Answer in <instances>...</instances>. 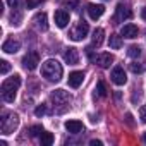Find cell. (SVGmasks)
Listing matches in <instances>:
<instances>
[{"label": "cell", "mask_w": 146, "mask_h": 146, "mask_svg": "<svg viewBox=\"0 0 146 146\" xmlns=\"http://www.w3.org/2000/svg\"><path fill=\"white\" fill-rule=\"evenodd\" d=\"M62 74H64V69L62 65L58 64V60L55 58H48L41 64V76L52 83H58L62 79Z\"/></svg>", "instance_id": "cell-1"}, {"label": "cell", "mask_w": 146, "mask_h": 146, "mask_svg": "<svg viewBox=\"0 0 146 146\" xmlns=\"http://www.w3.org/2000/svg\"><path fill=\"white\" fill-rule=\"evenodd\" d=\"M19 86H21V76L14 74L12 78L5 79V81L2 83V86H0V93H2V98H4V102H7V103H12V102L16 100V95H17V90H19Z\"/></svg>", "instance_id": "cell-2"}, {"label": "cell", "mask_w": 146, "mask_h": 146, "mask_svg": "<svg viewBox=\"0 0 146 146\" xmlns=\"http://www.w3.org/2000/svg\"><path fill=\"white\" fill-rule=\"evenodd\" d=\"M19 125V115L14 112H5L2 115V120H0V129H2L4 134H12Z\"/></svg>", "instance_id": "cell-3"}, {"label": "cell", "mask_w": 146, "mask_h": 146, "mask_svg": "<svg viewBox=\"0 0 146 146\" xmlns=\"http://www.w3.org/2000/svg\"><path fill=\"white\" fill-rule=\"evenodd\" d=\"M50 100H52L53 105L57 107V112L62 113V112L69 107V103H70V95H69L67 91H64V90H55V91L50 95Z\"/></svg>", "instance_id": "cell-4"}, {"label": "cell", "mask_w": 146, "mask_h": 146, "mask_svg": "<svg viewBox=\"0 0 146 146\" xmlns=\"http://www.w3.org/2000/svg\"><path fill=\"white\" fill-rule=\"evenodd\" d=\"M88 33H90V26H88V23L81 21L74 29L70 31V38L74 40V41H83V40L88 36Z\"/></svg>", "instance_id": "cell-5"}, {"label": "cell", "mask_w": 146, "mask_h": 146, "mask_svg": "<svg viewBox=\"0 0 146 146\" xmlns=\"http://www.w3.org/2000/svg\"><path fill=\"white\" fill-rule=\"evenodd\" d=\"M40 64V55L38 52H28L24 57H23V67L26 70H35Z\"/></svg>", "instance_id": "cell-6"}, {"label": "cell", "mask_w": 146, "mask_h": 146, "mask_svg": "<svg viewBox=\"0 0 146 146\" xmlns=\"http://www.w3.org/2000/svg\"><path fill=\"white\" fill-rule=\"evenodd\" d=\"M131 17H132V12H131L129 7H125V5H122V4H119V5L115 7V17H113L115 23H122L124 19H131Z\"/></svg>", "instance_id": "cell-7"}, {"label": "cell", "mask_w": 146, "mask_h": 146, "mask_svg": "<svg viewBox=\"0 0 146 146\" xmlns=\"http://www.w3.org/2000/svg\"><path fill=\"white\" fill-rule=\"evenodd\" d=\"M110 78H112V81H113L117 86H122V84L127 83V74H125V70H124L122 67H115V69L112 70Z\"/></svg>", "instance_id": "cell-8"}, {"label": "cell", "mask_w": 146, "mask_h": 146, "mask_svg": "<svg viewBox=\"0 0 146 146\" xmlns=\"http://www.w3.org/2000/svg\"><path fill=\"white\" fill-rule=\"evenodd\" d=\"M137 35H139V29L136 24H124L120 29V36H124L127 40H134V38H137Z\"/></svg>", "instance_id": "cell-9"}, {"label": "cell", "mask_w": 146, "mask_h": 146, "mask_svg": "<svg viewBox=\"0 0 146 146\" xmlns=\"http://www.w3.org/2000/svg\"><path fill=\"white\" fill-rule=\"evenodd\" d=\"M84 81V72L83 70H74L69 74V86L70 88H79Z\"/></svg>", "instance_id": "cell-10"}, {"label": "cell", "mask_w": 146, "mask_h": 146, "mask_svg": "<svg viewBox=\"0 0 146 146\" xmlns=\"http://www.w3.org/2000/svg\"><path fill=\"white\" fill-rule=\"evenodd\" d=\"M69 21H70V16H69L67 11H64V9L55 11V24H57L58 28H65V26L69 24Z\"/></svg>", "instance_id": "cell-11"}, {"label": "cell", "mask_w": 146, "mask_h": 146, "mask_svg": "<svg viewBox=\"0 0 146 146\" xmlns=\"http://www.w3.org/2000/svg\"><path fill=\"white\" fill-rule=\"evenodd\" d=\"M103 12H105V7L100 5V4H90V5H88V16H90V19H93V21L100 19V17L103 16Z\"/></svg>", "instance_id": "cell-12"}, {"label": "cell", "mask_w": 146, "mask_h": 146, "mask_svg": "<svg viewBox=\"0 0 146 146\" xmlns=\"http://www.w3.org/2000/svg\"><path fill=\"white\" fill-rule=\"evenodd\" d=\"M19 48H21V43H19L17 40H14V38L5 40L4 45H2V50H4L5 53H16V52H19Z\"/></svg>", "instance_id": "cell-13"}, {"label": "cell", "mask_w": 146, "mask_h": 146, "mask_svg": "<svg viewBox=\"0 0 146 146\" xmlns=\"http://www.w3.org/2000/svg\"><path fill=\"white\" fill-rule=\"evenodd\" d=\"M64 60H65L69 65H76V64L79 62V53H78V50H76V48H67V50L64 52Z\"/></svg>", "instance_id": "cell-14"}, {"label": "cell", "mask_w": 146, "mask_h": 146, "mask_svg": "<svg viewBox=\"0 0 146 146\" xmlns=\"http://www.w3.org/2000/svg\"><path fill=\"white\" fill-rule=\"evenodd\" d=\"M65 129L70 132V134H79L84 131V125L81 120H67L65 122Z\"/></svg>", "instance_id": "cell-15"}, {"label": "cell", "mask_w": 146, "mask_h": 146, "mask_svg": "<svg viewBox=\"0 0 146 146\" xmlns=\"http://www.w3.org/2000/svg\"><path fill=\"white\" fill-rule=\"evenodd\" d=\"M112 62H113V55L112 53H100L98 55V65L100 67H103V69H107V67H110L112 65Z\"/></svg>", "instance_id": "cell-16"}, {"label": "cell", "mask_w": 146, "mask_h": 146, "mask_svg": "<svg viewBox=\"0 0 146 146\" xmlns=\"http://www.w3.org/2000/svg\"><path fill=\"white\" fill-rule=\"evenodd\" d=\"M35 23H36V26H38L40 29H43V31L48 29V19H46V14H45V12H38V14L35 16Z\"/></svg>", "instance_id": "cell-17"}, {"label": "cell", "mask_w": 146, "mask_h": 146, "mask_svg": "<svg viewBox=\"0 0 146 146\" xmlns=\"http://www.w3.org/2000/svg\"><path fill=\"white\" fill-rule=\"evenodd\" d=\"M103 36H105V31L102 29V28H96L95 31H93V36H91V41H93V46H102V43H103Z\"/></svg>", "instance_id": "cell-18"}, {"label": "cell", "mask_w": 146, "mask_h": 146, "mask_svg": "<svg viewBox=\"0 0 146 146\" xmlns=\"http://www.w3.org/2000/svg\"><path fill=\"white\" fill-rule=\"evenodd\" d=\"M108 45H110L113 50L122 48V36H119V35H112L110 40H108Z\"/></svg>", "instance_id": "cell-19"}, {"label": "cell", "mask_w": 146, "mask_h": 146, "mask_svg": "<svg viewBox=\"0 0 146 146\" xmlns=\"http://www.w3.org/2000/svg\"><path fill=\"white\" fill-rule=\"evenodd\" d=\"M95 96H100V98L107 96V86H105V83H103V81H98L96 90H95Z\"/></svg>", "instance_id": "cell-20"}, {"label": "cell", "mask_w": 146, "mask_h": 146, "mask_svg": "<svg viewBox=\"0 0 146 146\" xmlns=\"http://www.w3.org/2000/svg\"><path fill=\"white\" fill-rule=\"evenodd\" d=\"M53 143V134L52 132H43L41 134V146H50Z\"/></svg>", "instance_id": "cell-21"}, {"label": "cell", "mask_w": 146, "mask_h": 146, "mask_svg": "<svg viewBox=\"0 0 146 146\" xmlns=\"http://www.w3.org/2000/svg\"><path fill=\"white\" fill-rule=\"evenodd\" d=\"M28 132H29V136L36 137V136H41V134H43L45 131H43V127H41V125H31Z\"/></svg>", "instance_id": "cell-22"}, {"label": "cell", "mask_w": 146, "mask_h": 146, "mask_svg": "<svg viewBox=\"0 0 146 146\" xmlns=\"http://www.w3.org/2000/svg\"><path fill=\"white\" fill-rule=\"evenodd\" d=\"M127 55H129V57H132V58H136V57H139V55H141V48H139V46H136V45H132V46H129Z\"/></svg>", "instance_id": "cell-23"}, {"label": "cell", "mask_w": 146, "mask_h": 146, "mask_svg": "<svg viewBox=\"0 0 146 146\" xmlns=\"http://www.w3.org/2000/svg\"><path fill=\"white\" fill-rule=\"evenodd\" d=\"M131 70L134 72V74H141V72L144 70V65H141V64H137V62H132V64H131Z\"/></svg>", "instance_id": "cell-24"}, {"label": "cell", "mask_w": 146, "mask_h": 146, "mask_svg": "<svg viewBox=\"0 0 146 146\" xmlns=\"http://www.w3.org/2000/svg\"><path fill=\"white\" fill-rule=\"evenodd\" d=\"M9 70H11V64L7 60H2L0 62V72H2V76H5Z\"/></svg>", "instance_id": "cell-25"}, {"label": "cell", "mask_w": 146, "mask_h": 146, "mask_svg": "<svg viewBox=\"0 0 146 146\" xmlns=\"http://www.w3.org/2000/svg\"><path fill=\"white\" fill-rule=\"evenodd\" d=\"M43 2H45V0H26V7L28 9H35V7L41 5Z\"/></svg>", "instance_id": "cell-26"}, {"label": "cell", "mask_w": 146, "mask_h": 146, "mask_svg": "<svg viewBox=\"0 0 146 146\" xmlns=\"http://www.w3.org/2000/svg\"><path fill=\"white\" fill-rule=\"evenodd\" d=\"M46 113V107L45 105H38L36 108H35V115L36 117H41V115H45Z\"/></svg>", "instance_id": "cell-27"}, {"label": "cell", "mask_w": 146, "mask_h": 146, "mask_svg": "<svg viewBox=\"0 0 146 146\" xmlns=\"http://www.w3.org/2000/svg\"><path fill=\"white\" fill-rule=\"evenodd\" d=\"M139 119H141V122L146 124V105L141 107V110H139Z\"/></svg>", "instance_id": "cell-28"}, {"label": "cell", "mask_w": 146, "mask_h": 146, "mask_svg": "<svg viewBox=\"0 0 146 146\" xmlns=\"http://www.w3.org/2000/svg\"><path fill=\"white\" fill-rule=\"evenodd\" d=\"M7 4H9L12 9H17V7L23 4V0H7Z\"/></svg>", "instance_id": "cell-29"}, {"label": "cell", "mask_w": 146, "mask_h": 146, "mask_svg": "<svg viewBox=\"0 0 146 146\" xmlns=\"http://www.w3.org/2000/svg\"><path fill=\"white\" fill-rule=\"evenodd\" d=\"M90 144H91V146H102V141H98V139H93Z\"/></svg>", "instance_id": "cell-30"}, {"label": "cell", "mask_w": 146, "mask_h": 146, "mask_svg": "<svg viewBox=\"0 0 146 146\" xmlns=\"http://www.w3.org/2000/svg\"><path fill=\"white\" fill-rule=\"evenodd\" d=\"M141 16H143V19H146V7L143 9V12H141Z\"/></svg>", "instance_id": "cell-31"}, {"label": "cell", "mask_w": 146, "mask_h": 146, "mask_svg": "<svg viewBox=\"0 0 146 146\" xmlns=\"http://www.w3.org/2000/svg\"><path fill=\"white\" fill-rule=\"evenodd\" d=\"M143 141H144V143H146V132H144V134H143Z\"/></svg>", "instance_id": "cell-32"}]
</instances>
